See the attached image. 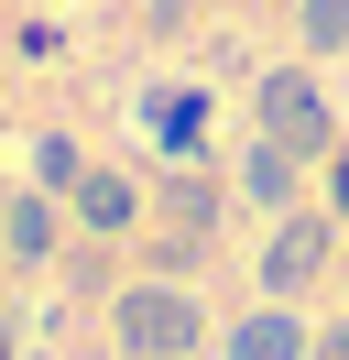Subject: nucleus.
<instances>
[{
  "instance_id": "obj_1",
  "label": "nucleus",
  "mask_w": 349,
  "mask_h": 360,
  "mask_svg": "<svg viewBox=\"0 0 349 360\" xmlns=\"http://www.w3.org/2000/svg\"><path fill=\"white\" fill-rule=\"evenodd\" d=\"M251 131L295 142L305 164H317V153H338V110H327L317 66H262V88H251Z\"/></svg>"
},
{
  "instance_id": "obj_2",
  "label": "nucleus",
  "mask_w": 349,
  "mask_h": 360,
  "mask_svg": "<svg viewBox=\"0 0 349 360\" xmlns=\"http://www.w3.org/2000/svg\"><path fill=\"white\" fill-rule=\"evenodd\" d=\"M109 328H120V360H196L208 316H196L186 284H131L120 306H109Z\"/></svg>"
},
{
  "instance_id": "obj_3",
  "label": "nucleus",
  "mask_w": 349,
  "mask_h": 360,
  "mask_svg": "<svg viewBox=\"0 0 349 360\" xmlns=\"http://www.w3.org/2000/svg\"><path fill=\"white\" fill-rule=\"evenodd\" d=\"M327 251H338V219H295V207H284L273 251H262V295H273V306H295V295L327 273Z\"/></svg>"
},
{
  "instance_id": "obj_4",
  "label": "nucleus",
  "mask_w": 349,
  "mask_h": 360,
  "mask_svg": "<svg viewBox=\"0 0 349 360\" xmlns=\"http://www.w3.org/2000/svg\"><path fill=\"white\" fill-rule=\"evenodd\" d=\"M240 197L284 219V207L305 197V153H295V142H273V131H251V153H240Z\"/></svg>"
},
{
  "instance_id": "obj_5",
  "label": "nucleus",
  "mask_w": 349,
  "mask_h": 360,
  "mask_svg": "<svg viewBox=\"0 0 349 360\" xmlns=\"http://www.w3.org/2000/svg\"><path fill=\"white\" fill-rule=\"evenodd\" d=\"M77 219H87V240H120V229L142 219V186H131V175H99V164H87V175H77Z\"/></svg>"
},
{
  "instance_id": "obj_6",
  "label": "nucleus",
  "mask_w": 349,
  "mask_h": 360,
  "mask_svg": "<svg viewBox=\"0 0 349 360\" xmlns=\"http://www.w3.org/2000/svg\"><path fill=\"white\" fill-rule=\"evenodd\" d=\"M229 360H305V316H295V306L240 316V328H229Z\"/></svg>"
},
{
  "instance_id": "obj_7",
  "label": "nucleus",
  "mask_w": 349,
  "mask_h": 360,
  "mask_svg": "<svg viewBox=\"0 0 349 360\" xmlns=\"http://www.w3.org/2000/svg\"><path fill=\"white\" fill-rule=\"evenodd\" d=\"M196 131H208V88H153V142L196 153Z\"/></svg>"
},
{
  "instance_id": "obj_8",
  "label": "nucleus",
  "mask_w": 349,
  "mask_h": 360,
  "mask_svg": "<svg viewBox=\"0 0 349 360\" xmlns=\"http://www.w3.org/2000/svg\"><path fill=\"white\" fill-rule=\"evenodd\" d=\"M164 219L186 229V240H208V229H218V186H208V175H174V186H164Z\"/></svg>"
},
{
  "instance_id": "obj_9",
  "label": "nucleus",
  "mask_w": 349,
  "mask_h": 360,
  "mask_svg": "<svg viewBox=\"0 0 349 360\" xmlns=\"http://www.w3.org/2000/svg\"><path fill=\"white\" fill-rule=\"evenodd\" d=\"M77 175H87V153H77L65 131H44V142H33V186H44V197H77Z\"/></svg>"
},
{
  "instance_id": "obj_10",
  "label": "nucleus",
  "mask_w": 349,
  "mask_h": 360,
  "mask_svg": "<svg viewBox=\"0 0 349 360\" xmlns=\"http://www.w3.org/2000/svg\"><path fill=\"white\" fill-rule=\"evenodd\" d=\"M11 251H22V262L55 251V197H44V186H33V197H11Z\"/></svg>"
},
{
  "instance_id": "obj_11",
  "label": "nucleus",
  "mask_w": 349,
  "mask_h": 360,
  "mask_svg": "<svg viewBox=\"0 0 349 360\" xmlns=\"http://www.w3.org/2000/svg\"><path fill=\"white\" fill-rule=\"evenodd\" d=\"M295 33H305V55H338L349 44V0H295Z\"/></svg>"
},
{
  "instance_id": "obj_12",
  "label": "nucleus",
  "mask_w": 349,
  "mask_h": 360,
  "mask_svg": "<svg viewBox=\"0 0 349 360\" xmlns=\"http://www.w3.org/2000/svg\"><path fill=\"white\" fill-rule=\"evenodd\" d=\"M327 219L349 229V142H338V153H327Z\"/></svg>"
},
{
  "instance_id": "obj_13",
  "label": "nucleus",
  "mask_w": 349,
  "mask_h": 360,
  "mask_svg": "<svg viewBox=\"0 0 349 360\" xmlns=\"http://www.w3.org/2000/svg\"><path fill=\"white\" fill-rule=\"evenodd\" d=\"M317 360H349V316H338V328H327V338H317Z\"/></svg>"
},
{
  "instance_id": "obj_14",
  "label": "nucleus",
  "mask_w": 349,
  "mask_h": 360,
  "mask_svg": "<svg viewBox=\"0 0 349 360\" xmlns=\"http://www.w3.org/2000/svg\"><path fill=\"white\" fill-rule=\"evenodd\" d=\"M0 360H22V338H11V328H0Z\"/></svg>"
}]
</instances>
